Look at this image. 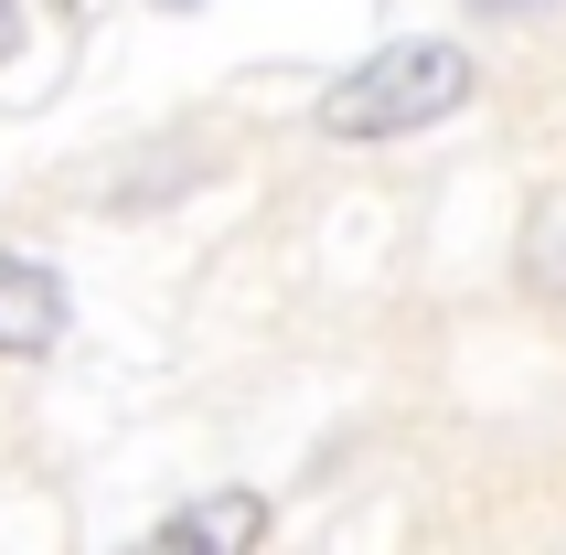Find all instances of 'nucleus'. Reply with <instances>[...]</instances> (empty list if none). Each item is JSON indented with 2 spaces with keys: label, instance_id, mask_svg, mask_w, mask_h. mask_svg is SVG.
<instances>
[{
  "label": "nucleus",
  "instance_id": "1",
  "mask_svg": "<svg viewBox=\"0 0 566 555\" xmlns=\"http://www.w3.org/2000/svg\"><path fill=\"white\" fill-rule=\"evenodd\" d=\"M449 107H471V54L439 32H407L321 96V128L332 139H407V128H439Z\"/></svg>",
  "mask_w": 566,
  "mask_h": 555
},
{
  "label": "nucleus",
  "instance_id": "2",
  "mask_svg": "<svg viewBox=\"0 0 566 555\" xmlns=\"http://www.w3.org/2000/svg\"><path fill=\"white\" fill-rule=\"evenodd\" d=\"M54 342H64V278L43 256H0V353L43 364Z\"/></svg>",
  "mask_w": 566,
  "mask_h": 555
},
{
  "label": "nucleus",
  "instance_id": "3",
  "mask_svg": "<svg viewBox=\"0 0 566 555\" xmlns=\"http://www.w3.org/2000/svg\"><path fill=\"white\" fill-rule=\"evenodd\" d=\"M256 534H268V502H256V492H214V502H192V513H171L160 545H214V555H235V545H256Z\"/></svg>",
  "mask_w": 566,
  "mask_h": 555
},
{
  "label": "nucleus",
  "instance_id": "4",
  "mask_svg": "<svg viewBox=\"0 0 566 555\" xmlns=\"http://www.w3.org/2000/svg\"><path fill=\"white\" fill-rule=\"evenodd\" d=\"M535 268H545V278L566 289V235H545V247H535Z\"/></svg>",
  "mask_w": 566,
  "mask_h": 555
},
{
  "label": "nucleus",
  "instance_id": "5",
  "mask_svg": "<svg viewBox=\"0 0 566 555\" xmlns=\"http://www.w3.org/2000/svg\"><path fill=\"white\" fill-rule=\"evenodd\" d=\"M11 43H22V0H0V54H11Z\"/></svg>",
  "mask_w": 566,
  "mask_h": 555
},
{
  "label": "nucleus",
  "instance_id": "6",
  "mask_svg": "<svg viewBox=\"0 0 566 555\" xmlns=\"http://www.w3.org/2000/svg\"><path fill=\"white\" fill-rule=\"evenodd\" d=\"M481 11H535V0H481Z\"/></svg>",
  "mask_w": 566,
  "mask_h": 555
},
{
  "label": "nucleus",
  "instance_id": "7",
  "mask_svg": "<svg viewBox=\"0 0 566 555\" xmlns=\"http://www.w3.org/2000/svg\"><path fill=\"white\" fill-rule=\"evenodd\" d=\"M160 11H192V0H160Z\"/></svg>",
  "mask_w": 566,
  "mask_h": 555
},
{
  "label": "nucleus",
  "instance_id": "8",
  "mask_svg": "<svg viewBox=\"0 0 566 555\" xmlns=\"http://www.w3.org/2000/svg\"><path fill=\"white\" fill-rule=\"evenodd\" d=\"M54 11H75V0H54Z\"/></svg>",
  "mask_w": 566,
  "mask_h": 555
}]
</instances>
